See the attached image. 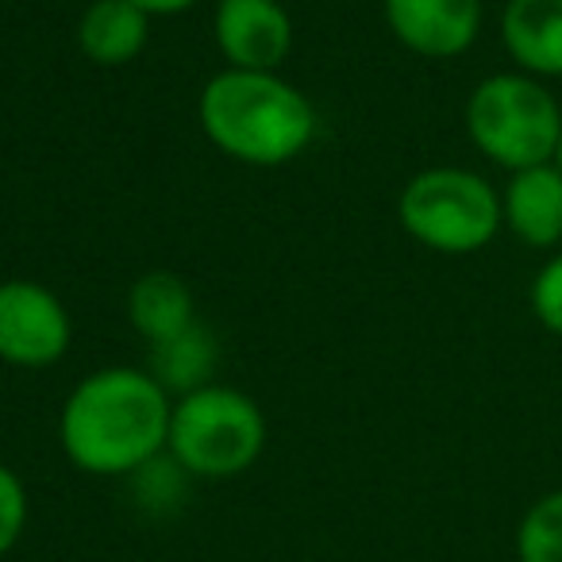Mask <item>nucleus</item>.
<instances>
[{"mask_svg":"<svg viewBox=\"0 0 562 562\" xmlns=\"http://www.w3.org/2000/svg\"><path fill=\"white\" fill-rule=\"evenodd\" d=\"M212 40L227 58V70L278 74L293 50V20L281 0H220Z\"/></svg>","mask_w":562,"mask_h":562,"instance_id":"obj_7","label":"nucleus"},{"mask_svg":"<svg viewBox=\"0 0 562 562\" xmlns=\"http://www.w3.org/2000/svg\"><path fill=\"white\" fill-rule=\"evenodd\" d=\"M27 528V490L16 470L0 467V559L20 543Z\"/></svg>","mask_w":562,"mask_h":562,"instance_id":"obj_15","label":"nucleus"},{"mask_svg":"<svg viewBox=\"0 0 562 562\" xmlns=\"http://www.w3.org/2000/svg\"><path fill=\"white\" fill-rule=\"evenodd\" d=\"M201 132L243 166H285L316 139V109L293 81L262 70H220L196 101Z\"/></svg>","mask_w":562,"mask_h":562,"instance_id":"obj_2","label":"nucleus"},{"mask_svg":"<svg viewBox=\"0 0 562 562\" xmlns=\"http://www.w3.org/2000/svg\"><path fill=\"white\" fill-rule=\"evenodd\" d=\"M505 227L520 243L536 250H551L562 243V170L554 162L528 166L508 178L501 193Z\"/></svg>","mask_w":562,"mask_h":562,"instance_id":"obj_9","label":"nucleus"},{"mask_svg":"<svg viewBox=\"0 0 562 562\" xmlns=\"http://www.w3.org/2000/svg\"><path fill=\"white\" fill-rule=\"evenodd\" d=\"M554 166H559V170H562V143H559V155H554Z\"/></svg>","mask_w":562,"mask_h":562,"instance_id":"obj_18","label":"nucleus"},{"mask_svg":"<svg viewBox=\"0 0 562 562\" xmlns=\"http://www.w3.org/2000/svg\"><path fill=\"white\" fill-rule=\"evenodd\" d=\"M266 416L243 390L201 385L173 401L166 451L193 477H235L258 462Z\"/></svg>","mask_w":562,"mask_h":562,"instance_id":"obj_4","label":"nucleus"},{"mask_svg":"<svg viewBox=\"0 0 562 562\" xmlns=\"http://www.w3.org/2000/svg\"><path fill=\"white\" fill-rule=\"evenodd\" d=\"M501 43L520 74L539 81L562 78V0H508Z\"/></svg>","mask_w":562,"mask_h":562,"instance_id":"obj_10","label":"nucleus"},{"mask_svg":"<svg viewBox=\"0 0 562 562\" xmlns=\"http://www.w3.org/2000/svg\"><path fill=\"white\" fill-rule=\"evenodd\" d=\"M132 4H139V9L155 20V16H178V12H189V9H196L201 0H132Z\"/></svg>","mask_w":562,"mask_h":562,"instance_id":"obj_17","label":"nucleus"},{"mask_svg":"<svg viewBox=\"0 0 562 562\" xmlns=\"http://www.w3.org/2000/svg\"><path fill=\"white\" fill-rule=\"evenodd\" d=\"M127 321L147 339V347L166 344L196 324V305L189 285L170 270H150L127 293Z\"/></svg>","mask_w":562,"mask_h":562,"instance_id":"obj_12","label":"nucleus"},{"mask_svg":"<svg viewBox=\"0 0 562 562\" xmlns=\"http://www.w3.org/2000/svg\"><path fill=\"white\" fill-rule=\"evenodd\" d=\"M173 397L139 367H104L81 378L58 416L66 459L97 477L135 474L166 451Z\"/></svg>","mask_w":562,"mask_h":562,"instance_id":"obj_1","label":"nucleus"},{"mask_svg":"<svg viewBox=\"0 0 562 562\" xmlns=\"http://www.w3.org/2000/svg\"><path fill=\"white\" fill-rule=\"evenodd\" d=\"M147 43L150 16L132 0H93L78 20V47L93 66H127Z\"/></svg>","mask_w":562,"mask_h":562,"instance_id":"obj_11","label":"nucleus"},{"mask_svg":"<svg viewBox=\"0 0 562 562\" xmlns=\"http://www.w3.org/2000/svg\"><path fill=\"white\" fill-rule=\"evenodd\" d=\"M405 235L436 255H477L501 232V193L474 170L431 166L405 181L397 196Z\"/></svg>","mask_w":562,"mask_h":562,"instance_id":"obj_5","label":"nucleus"},{"mask_svg":"<svg viewBox=\"0 0 562 562\" xmlns=\"http://www.w3.org/2000/svg\"><path fill=\"white\" fill-rule=\"evenodd\" d=\"M216 339L193 324L181 336L166 339V344L150 347V378L170 393L173 401L186 397V393L212 385V370H216Z\"/></svg>","mask_w":562,"mask_h":562,"instance_id":"obj_13","label":"nucleus"},{"mask_svg":"<svg viewBox=\"0 0 562 562\" xmlns=\"http://www.w3.org/2000/svg\"><path fill=\"white\" fill-rule=\"evenodd\" d=\"M467 135L501 170H528L559 155L562 109L531 74H490L467 101Z\"/></svg>","mask_w":562,"mask_h":562,"instance_id":"obj_3","label":"nucleus"},{"mask_svg":"<svg viewBox=\"0 0 562 562\" xmlns=\"http://www.w3.org/2000/svg\"><path fill=\"white\" fill-rule=\"evenodd\" d=\"M531 313L547 331L562 336V250L543 262V270L531 281Z\"/></svg>","mask_w":562,"mask_h":562,"instance_id":"obj_16","label":"nucleus"},{"mask_svg":"<svg viewBox=\"0 0 562 562\" xmlns=\"http://www.w3.org/2000/svg\"><path fill=\"white\" fill-rule=\"evenodd\" d=\"M516 559L562 562V490H551L516 524Z\"/></svg>","mask_w":562,"mask_h":562,"instance_id":"obj_14","label":"nucleus"},{"mask_svg":"<svg viewBox=\"0 0 562 562\" xmlns=\"http://www.w3.org/2000/svg\"><path fill=\"white\" fill-rule=\"evenodd\" d=\"M393 40L420 58H459L482 32V0H385Z\"/></svg>","mask_w":562,"mask_h":562,"instance_id":"obj_8","label":"nucleus"},{"mask_svg":"<svg viewBox=\"0 0 562 562\" xmlns=\"http://www.w3.org/2000/svg\"><path fill=\"white\" fill-rule=\"evenodd\" d=\"M74 344L63 297L40 281H0V362L24 370L55 367Z\"/></svg>","mask_w":562,"mask_h":562,"instance_id":"obj_6","label":"nucleus"}]
</instances>
